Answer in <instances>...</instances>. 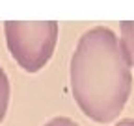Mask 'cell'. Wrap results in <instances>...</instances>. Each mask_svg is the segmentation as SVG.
Listing matches in <instances>:
<instances>
[{
  "label": "cell",
  "instance_id": "1",
  "mask_svg": "<svg viewBox=\"0 0 134 126\" xmlns=\"http://www.w3.org/2000/svg\"><path fill=\"white\" fill-rule=\"evenodd\" d=\"M130 89L132 72L117 35L106 26L84 32L71 58V91L82 113L95 122H112Z\"/></svg>",
  "mask_w": 134,
  "mask_h": 126
},
{
  "label": "cell",
  "instance_id": "2",
  "mask_svg": "<svg viewBox=\"0 0 134 126\" xmlns=\"http://www.w3.org/2000/svg\"><path fill=\"white\" fill-rule=\"evenodd\" d=\"M6 43L13 59L26 72L41 71L52 58L58 41V22H17L4 24Z\"/></svg>",
  "mask_w": 134,
  "mask_h": 126
},
{
  "label": "cell",
  "instance_id": "3",
  "mask_svg": "<svg viewBox=\"0 0 134 126\" xmlns=\"http://www.w3.org/2000/svg\"><path fill=\"white\" fill-rule=\"evenodd\" d=\"M117 39H119V46L123 50L125 59L129 61L130 67H134V22L132 21L121 22V37Z\"/></svg>",
  "mask_w": 134,
  "mask_h": 126
},
{
  "label": "cell",
  "instance_id": "4",
  "mask_svg": "<svg viewBox=\"0 0 134 126\" xmlns=\"http://www.w3.org/2000/svg\"><path fill=\"white\" fill-rule=\"evenodd\" d=\"M9 80H8V74L6 71L0 67V124H2L6 113H8V106H9Z\"/></svg>",
  "mask_w": 134,
  "mask_h": 126
},
{
  "label": "cell",
  "instance_id": "5",
  "mask_svg": "<svg viewBox=\"0 0 134 126\" xmlns=\"http://www.w3.org/2000/svg\"><path fill=\"white\" fill-rule=\"evenodd\" d=\"M45 126H78L73 119L69 117H54V119H50Z\"/></svg>",
  "mask_w": 134,
  "mask_h": 126
},
{
  "label": "cell",
  "instance_id": "6",
  "mask_svg": "<svg viewBox=\"0 0 134 126\" xmlns=\"http://www.w3.org/2000/svg\"><path fill=\"white\" fill-rule=\"evenodd\" d=\"M115 126H134V119H123V121H119Z\"/></svg>",
  "mask_w": 134,
  "mask_h": 126
}]
</instances>
